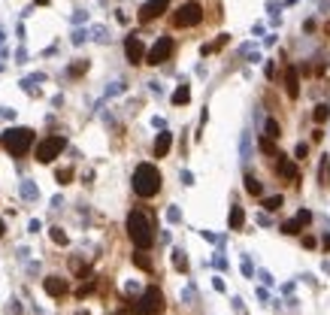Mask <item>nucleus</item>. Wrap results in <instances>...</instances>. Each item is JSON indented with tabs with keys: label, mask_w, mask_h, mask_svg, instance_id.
I'll list each match as a JSON object with an SVG mask.
<instances>
[{
	"label": "nucleus",
	"mask_w": 330,
	"mask_h": 315,
	"mask_svg": "<svg viewBox=\"0 0 330 315\" xmlns=\"http://www.w3.org/2000/svg\"><path fill=\"white\" fill-rule=\"evenodd\" d=\"M127 234H130L133 246L143 249V252L152 249V243H155V228H152V221L143 212H130L127 215Z\"/></svg>",
	"instance_id": "f257e3e1"
},
{
	"label": "nucleus",
	"mask_w": 330,
	"mask_h": 315,
	"mask_svg": "<svg viewBox=\"0 0 330 315\" xmlns=\"http://www.w3.org/2000/svg\"><path fill=\"white\" fill-rule=\"evenodd\" d=\"M0 146H3L9 155L21 158V155H27V149L33 146V130H30V127H9V130L0 133Z\"/></svg>",
	"instance_id": "f03ea898"
},
{
	"label": "nucleus",
	"mask_w": 330,
	"mask_h": 315,
	"mask_svg": "<svg viewBox=\"0 0 330 315\" xmlns=\"http://www.w3.org/2000/svg\"><path fill=\"white\" fill-rule=\"evenodd\" d=\"M133 191H136L139 197H155V194L161 191V173H158V167L139 164L136 173H133Z\"/></svg>",
	"instance_id": "7ed1b4c3"
},
{
	"label": "nucleus",
	"mask_w": 330,
	"mask_h": 315,
	"mask_svg": "<svg viewBox=\"0 0 330 315\" xmlns=\"http://www.w3.org/2000/svg\"><path fill=\"white\" fill-rule=\"evenodd\" d=\"M64 146H67V140H64V137H45V140L36 146V161H39V164L55 161V158L64 152Z\"/></svg>",
	"instance_id": "20e7f679"
},
{
	"label": "nucleus",
	"mask_w": 330,
	"mask_h": 315,
	"mask_svg": "<svg viewBox=\"0 0 330 315\" xmlns=\"http://www.w3.org/2000/svg\"><path fill=\"white\" fill-rule=\"evenodd\" d=\"M136 312L139 315H161L164 312V294L158 288H146V294L136 303Z\"/></svg>",
	"instance_id": "39448f33"
},
{
	"label": "nucleus",
	"mask_w": 330,
	"mask_h": 315,
	"mask_svg": "<svg viewBox=\"0 0 330 315\" xmlns=\"http://www.w3.org/2000/svg\"><path fill=\"white\" fill-rule=\"evenodd\" d=\"M200 21H203L200 3H185V6L173 15V24H176V27H194V24H200Z\"/></svg>",
	"instance_id": "423d86ee"
},
{
	"label": "nucleus",
	"mask_w": 330,
	"mask_h": 315,
	"mask_svg": "<svg viewBox=\"0 0 330 315\" xmlns=\"http://www.w3.org/2000/svg\"><path fill=\"white\" fill-rule=\"evenodd\" d=\"M170 55H173V39H170V36H161V39H158V42L149 49V58H146V61L158 67V64H164Z\"/></svg>",
	"instance_id": "0eeeda50"
},
{
	"label": "nucleus",
	"mask_w": 330,
	"mask_h": 315,
	"mask_svg": "<svg viewBox=\"0 0 330 315\" xmlns=\"http://www.w3.org/2000/svg\"><path fill=\"white\" fill-rule=\"evenodd\" d=\"M124 52H127V61H130V64H143L146 49H143V39H139V36H127V39H124Z\"/></svg>",
	"instance_id": "6e6552de"
},
{
	"label": "nucleus",
	"mask_w": 330,
	"mask_h": 315,
	"mask_svg": "<svg viewBox=\"0 0 330 315\" xmlns=\"http://www.w3.org/2000/svg\"><path fill=\"white\" fill-rule=\"evenodd\" d=\"M42 288H45V294H49V297H64V294L70 291L67 279H61V276H49V279L42 282Z\"/></svg>",
	"instance_id": "1a4fd4ad"
},
{
	"label": "nucleus",
	"mask_w": 330,
	"mask_h": 315,
	"mask_svg": "<svg viewBox=\"0 0 330 315\" xmlns=\"http://www.w3.org/2000/svg\"><path fill=\"white\" fill-rule=\"evenodd\" d=\"M167 3H170V0H149V3L139 9V21H152V18H158V15L167 9Z\"/></svg>",
	"instance_id": "9d476101"
},
{
	"label": "nucleus",
	"mask_w": 330,
	"mask_h": 315,
	"mask_svg": "<svg viewBox=\"0 0 330 315\" xmlns=\"http://www.w3.org/2000/svg\"><path fill=\"white\" fill-rule=\"evenodd\" d=\"M285 91H288V97L294 100L297 94H300V79H297V67H288V73H285Z\"/></svg>",
	"instance_id": "9b49d317"
},
{
	"label": "nucleus",
	"mask_w": 330,
	"mask_h": 315,
	"mask_svg": "<svg viewBox=\"0 0 330 315\" xmlns=\"http://www.w3.org/2000/svg\"><path fill=\"white\" fill-rule=\"evenodd\" d=\"M276 170H279V176H282V179H288V182H294V179H297V164H294V161H288V158H282V155H279V167H276Z\"/></svg>",
	"instance_id": "f8f14e48"
},
{
	"label": "nucleus",
	"mask_w": 330,
	"mask_h": 315,
	"mask_svg": "<svg viewBox=\"0 0 330 315\" xmlns=\"http://www.w3.org/2000/svg\"><path fill=\"white\" fill-rule=\"evenodd\" d=\"M170 146H173V133H158V140H155V158H164L167 152H170Z\"/></svg>",
	"instance_id": "ddd939ff"
},
{
	"label": "nucleus",
	"mask_w": 330,
	"mask_h": 315,
	"mask_svg": "<svg viewBox=\"0 0 330 315\" xmlns=\"http://www.w3.org/2000/svg\"><path fill=\"white\" fill-rule=\"evenodd\" d=\"M230 231H240L243 224H246V212H243V206H230Z\"/></svg>",
	"instance_id": "4468645a"
},
{
	"label": "nucleus",
	"mask_w": 330,
	"mask_h": 315,
	"mask_svg": "<svg viewBox=\"0 0 330 315\" xmlns=\"http://www.w3.org/2000/svg\"><path fill=\"white\" fill-rule=\"evenodd\" d=\"M188 100H191V88H188V85H179L176 94H173V103H176V106H185Z\"/></svg>",
	"instance_id": "2eb2a0df"
},
{
	"label": "nucleus",
	"mask_w": 330,
	"mask_h": 315,
	"mask_svg": "<svg viewBox=\"0 0 330 315\" xmlns=\"http://www.w3.org/2000/svg\"><path fill=\"white\" fill-rule=\"evenodd\" d=\"M312 118H315L318 124H324V121L330 118V106H327V103H318V106H315V112H312Z\"/></svg>",
	"instance_id": "dca6fc26"
},
{
	"label": "nucleus",
	"mask_w": 330,
	"mask_h": 315,
	"mask_svg": "<svg viewBox=\"0 0 330 315\" xmlns=\"http://www.w3.org/2000/svg\"><path fill=\"white\" fill-rule=\"evenodd\" d=\"M246 191H249V194H255V197H261V194H264L261 182H258L255 176H246Z\"/></svg>",
	"instance_id": "f3484780"
},
{
	"label": "nucleus",
	"mask_w": 330,
	"mask_h": 315,
	"mask_svg": "<svg viewBox=\"0 0 330 315\" xmlns=\"http://www.w3.org/2000/svg\"><path fill=\"white\" fill-rule=\"evenodd\" d=\"M133 264H136L139 270H146V273H152V258H146V255H143V249H139V252L133 255Z\"/></svg>",
	"instance_id": "a211bd4d"
},
{
	"label": "nucleus",
	"mask_w": 330,
	"mask_h": 315,
	"mask_svg": "<svg viewBox=\"0 0 330 315\" xmlns=\"http://www.w3.org/2000/svg\"><path fill=\"white\" fill-rule=\"evenodd\" d=\"M264 209H267V212H276V209H282V194H276V197H267V200H264Z\"/></svg>",
	"instance_id": "6ab92c4d"
},
{
	"label": "nucleus",
	"mask_w": 330,
	"mask_h": 315,
	"mask_svg": "<svg viewBox=\"0 0 330 315\" xmlns=\"http://www.w3.org/2000/svg\"><path fill=\"white\" fill-rule=\"evenodd\" d=\"M267 137H270V140H279V137H282V130H279V121H276V118H270V121H267Z\"/></svg>",
	"instance_id": "aec40b11"
},
{
	"label": "nucleus",
	"mask_w": 330,
	"mask_h": 315,
	"mask_svg": "<svg viewBox=\"0 0 330 315\" xmlns=\"http://www.w3.org/2000/svg\"><path fill=\"white\" fill-rule=\"evenodd\" d=\"M300 231H303V224H300L297 218H291V221L282 224V234H300Z\"/></svg>",
	"instance_id": "412c9836"
},
{
	"label": "nucleus",
	"mask_w": 330,
	"mask_h": 315,
	"mask_svg": "<svg viewBox=\"0 0 330 315\" xmlns=\"http://www.w3.org/2000/svg\"><path fill=\"white\" fill-rule=\"evenodd\" d=\"M173 264H176V270H182V273H185V270H188V261H185V255H182V252H179V249H176V252H173Z\"/></svg>",
	"instance_id": "4be33fe9"
},
{
	"label": "nucleus",
	"mask_w": 330,
	"mask_h": 315,
	"mask_svg": "<svg viewBox=\"0 0 330 315\" xmlns=\"http://www.w3.org/2000/svg\"><path fill=\"white\" fill-rule=\"evenodd\" d=\"M261 152H267V155H279V152H276V143H273L270 137H264V140H261Z\"/></svg>",
	"instance_id": "5701e85b"
},
{
	"label": "nucleus",
	"mask_w": 330,
	"mask_h": 315,
	"mask_svg": "<svg viewBox=\"0 0 330 315\" xmlns=\"http://www.w3.org/2000/svg\"><path fill=\"white\" fill-rule=\"evenodd\" d=\"M52 240H55L58 246H67V243H70V240H67V234H64L61 228H52Z\"/></svg>",
	"instance_id": "b1692460"
},
{
	"label": "nucleus",
	"mask_w": 330,
	"mask_h": 315,
	"mask_svg": "<svg viewBox=\"0 0 330 315\" xmlns=\"http://www.w3.org/2000/svg\"><path fill=\"white\" fill-rule=\"evenodd\" d=\"M70 179H73V170H67V167H64V170H58V182H61V185H67Z\"/></svg>",
	"instance_id": "393cba45"
},
{
	"label": "nucleus",
	"mask_w": 330,
	"mask_h": 315,
	"mask_svg": "<svg viewBox=\"0 0 330 315\" xmlns=\"http://www.w3.org/2000/svg\"><path fill=\"white\" fill-rule=\"evenodd\" d=\"M85 70H88V64H73V67H70L73 76H79V73H85Z\"/></svg>",
	"instance_id": "a878e982"
},
{
	"label": "nucleus",
	"mask_w": 330,
	"mask_h": 315,
	"mask_svg": "<svg viewBox=\"0 0 330 315\" xmlns=\"http://www.w3.org/2000/svg\"><path fill=\"white\" fill-rule=\"evenodd\" d=\"M36 3H39V6H45V3H49V0H36Z\"/></svg>",
	"instance_id": "bb28decb"
},
{
	"label": "nucleus",
	"mask_w": 330,
	"mask_h": 315,
	"mask_svg": "<svg viewBox=\"0 0 330 315\" xmlns=\"http://www.w3.org/2000/svg\"><path fill=\"white\" fill-rule=\"evenodd\" d=\"M0 237H3V218H0Z\"/></svg>",
	"instance_id": "cd10ccee"
},
{
	"label": "nucleus",
	"mask_w": 330,
	"mask_h": 315,
	"mask_svg": "<svg viewBox=\"0 0 330 315\" xmlns=\"http://www.w3.org/2000/svg\"><path fill=\"white\" fill-rule=\"evenodd\" d=\"M76 315H88V312H76Z\"/></svg>",
	"instance_id": "c85d7f7f"
}]
</instances>
